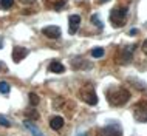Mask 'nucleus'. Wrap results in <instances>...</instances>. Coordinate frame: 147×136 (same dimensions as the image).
Instances as JSON below:
<instances>
[{
	"label": "nucleus",
	"mask_w": 147,
	"mask_h": 136,
	"mask_svg": "<svg viewBox=\"0 0 147 136\" xmlns=\"http://www.w3.org/2000/svg\"><path fill=\"white\" fill-rule=\"evenodd\" d=\"M107 101H109L110 105L113 107H122L124 104L129 102L130 99V91L124 88V87H110L109 90H107Z\"/></svg>",
	"instance_id": "f257e3e1"
},
{
	"label": "nucleus",
	"mask_w": 147,
	"mask_h": 136,
	"mask_svg": "<svg viewBox=\"0 0 147 136\" xmlns=\"http://www.w3.org/2000/svg\"><path fill=\"white\" fill-rule=\"evenodd\" d=\"M98 2H99V3H107L109 0H98Z\"/></svg>",
	"instance_id": "5701e85b"
},
{
	"label": "nucleus",
	"mask_w": 147,
	"mask_h": 136,
	"mask_svg": "<svg viewBox=\"0 0 147 136\" xmlns=\"http://www.w3.org/2000/svg\"><path fill=\"white\" fill-rule=\"evenodd\" d=\"M23 125H25L26 129H28V130H30V131H31V133H33L34 136H43V133H42L40 130H37V129H36V125H34V124L31 122V121H25V122H23Z\"/></svg>",
	"instance_id": "ddd939ff"
},
{
	"label": "nucleus",
	"mask_w": 147,
	"mask_h": 136,
	"mask_svg": "<svg viewBox=\"0 0 147 136\" xmlns=\"http://www.w3.org/2000/svg\"><path fill=\"white\" fill-rule=\"evenodd\" d=\"M67 0H45V5L48 8H54V9H61L63 8Z\"/></svg>",
	"instance_id": "f8f14e48"
},
{
	"label": "nucleus",
	"mask_w": 147,
	"mask_h": 136,
	"mask_svg": "<svg viewBox=\"0 0 147 136\" xmlns=\"http://www.w3.org/2000/svg\"><path fill=\"white\" fill-rule=\"evenodd\" d=\"M133 116L138 122H147V102H140L133 107Z\"/></svg>",
	"instance_id": "39448f33"
},
{
	"label": "nucleus",
	"mask_w": 147,
	"mask_h": 136,
	"mask_svg": "<svg viewBox=\"0 0 147 136\" xmlns=\"http://www.w3.org/2000/svg\"><path fill=\"white\" fill-rule=\"evenodd\" d=\"M14 5V0H0V9H9Z\"/></svg>",
	"instance_id": "4468645a"
},
{
	"label": "nucleus",
	"mask_w": 147,
	"mask_h": 136,
	"mask_svg": "<svg viewBox=\"0 0 147 136\" xmlns=\"http://www.w3.org/2000/svg\"><path fill=\"white\" fill-rule=\"evenodd\" d=\"M0 125H3V127H11V122L8 121L6 118H3V116H0Z\"/></svg>",
	"instance_id": "6ab92c4d"
},
{
	"label": "nucleus",
	"mask_w": 147,
	"mask_h": 136,
	"mask_svg": "<svg viewBox=\"0 0 147 136\" xmlns=\"http://www.w3.org/2000/svg\"><path fill=\"white\" fill-rule=\"evenodd\" d=\"M79 96H81V99L85 104H88V105H96V104H98L96 91H94L93 85H90V83H87V85L82 87L81 91H79Z\"/></svg>",
	"instance_id": "7ed1b4c3"
},
{
	"label": "nucleus",
	"mask_w": 147,
	"mask_h": 136,
	"mask_svg": "<svg viewBox=\"0 0 147 136\" xmlns=\"http://www.w3.org/2000/svg\"><path fill=\"white\" fill-rule=\"evenodd\" d=\"M22 2H25V3H33L34 0H22Z\"/></svg>",
	"instance_id": "4be33fe9"
},
{
	"label": "nucleus",
	"mask_w": 147,
	"mask_h": 136,
	"mask_svg": "<svg viewBox=\"0 0 147 136\" xmlns=\"http://www.w3.org/2000/svg\"><path fill=\"white\" fill-rule=\"evenodd\" d=\"M48 70L53 71V73H63V71H65V67H63L59 61H51V63L48 65Z\"/></svg>",
	"instance_id": "9d476101"
},
{
	"label": "nucleus",
	"mask_w": 147,
	"mask_h": 136,
	"mask_svg": "<svg viewBox=\"0 0 147 136\" xmlns=\"http://www.w3.org/2000/svg\"><path fill=\"white\" fill-rule=\"evenodd\" d=\"M30 104L33 107H36L39 104V96L36 94V93H30Z\"/></svg>",
	"instance_id": "f3484780"
},
{
	"label": "nucleus",
	"mask_w": 147,
	"mask_h": 136,
	"mask_svg": "<svg viewBox=\"0 0 147 136\" xmlns=\"http://www.w3.org/2000/svg\"><path fill=\"white\" fill-rule=\"evenodd\" d=\"M0 70H2V65H0Z\"/></svg>",
	"instance_id": "393cba45"
},
{
	"label": "nucleus",
	"mask_w": 147,
	"mask_h": 136,
	"mask_svg": "<svg viewBox=\"0 0 147 136\" xmlns=\"http://www.w3.org/2000/svg\"><path fill=\"white\" fill-rule=\"evenodd\" d=\"M26 56H28V50L26 48H23V46H14L13 48V61L16 63L22 62Z\"/></svg>",
	"instance_id": "6e6552de"
},
{
	"label": "nucleus",
	"mask_w": 147,
	"mask_h": 136,
	"mask_svg": "<svg viewBox=\"0 0 147 136\" xmlns=\"http://www.w3.org/2000/svg\"><path fill=\"white\" fill-rule=\"evenodd\" d=\"M91 22H93V23H94V25H96L98 28H101V30L104 28V25H102V22L98 19V15H91Z\"/></svg>",
	"instance_id": "a211bd4d"
},
{
	"label": "nucleus",
	"mask_w": 147,
	"mask_h": 136,
	"mask_svg": "<svg viewBox=\"0 0 147 136\" xmlns=\"http://www.w3.org/2000/svg\"><path fill=\"white\" fill-rule=\"evenodd\" d=\"M133 48H135V45H129V46L122 48L118 54V62L119 63H129L133 57Z\"/></svg>",
	"instance_id": "423d86ee"
},
{
	"label": "nucleus",
	"mask_w": 147,
	"mask_h": 136,
	"mask_svg": "<svg viewBox=\"0 0 147 136\" xmlns=\"http://www.w3.org/2000/svg\"><path fill=\"white\" fill-rule=\"evenodd\" d=\"M68 22H70L68 33H70V34H76V31L79 30V25H81V15H79V14H73V15H70Z\"/></svg>",
	"instance_id": "1a4fd4ad"
},
{
	"label": "nucleus",
	"mask_w": 147,
	"mask_h": 136,
	"mask_svg": "<svg viewBox=\"0 0 147 136\" xmlns=\"http://www.w3.org/2000/svg\"><path fill=\"white\" fill-rule=\"evenodd\" d=\"M91 56H93V57H102V56H104V48H93V50H91Z\"/></svg>",
	"instance_id": "dca6fc26"
},
{
	"label": "nucleus",
	"mask_w": 147,
	"mask_h": 136,
	"mask_svg": "<svg viewBox=\"0 0 147 136\" xmlns=\"http://www.w3.org/2000/svg\"><path fill=\"white\" fill-rule=\"evenodd\" d=\"M11 91V87L8 82H0V93L2 94H9Z\"/></svg>",
	"instance_id": "2eb2a0df"
},
{
	"label": "nucleus",
	"mask_w": 147,
	"mask_h": 136,
	"mask_svg": "<svg viewBox=\"0 0 147 136\" xmlns=\"http://www.w3.org/2000/svg\"><path fill=\"white\" fill-rule=\"evenodd\" d=\"M50 127L53 130H59L63 127V118H61V116H54V118H51L50 121Z\"/></svg>",
	"instance_id": "9b49d317"
},
{
	"label": "nucleus",
	"mask_w": 147,
	"mask_h": 136,
	"mask_svg": "<svg viewBox=\"0 0 147 136\" xmlns=\"http://www.w3.org/2000/svg\"><path fill=\"white\" fill-rule=\"evenodd\" d=\"M127 20V8L125 6H116L110 13V22L113 23L116 28L122 26Z\"/></svg>",
	"instance_id": "f03ea898"
},
{
	"label": "nucleus",
	"mask_w": 147,
	"mask_h": 136,
	"mask_svg": "<svg viewBox=\"0 0 147 136\" xmlns=\"http://www.w3.org/2000/svg\"><path fill=\"white\" fill-rule=\"evenodd\" d=\"M42 34L47 36L48 39H59L61 37V28L56 25H51V26H45L42 30Z\"/></svg>",
	"instance_id": "0eeeda50"
},
{
	"label": "nucleus",
	"mask_w": 147,
	"mask_h": 136,
	"mask_svg": "<svg viewBox=\"0 0 147 136\" xmlns=\"http://www.w3.org/2000/svg\"><path fill=\"white\" fill-rule=\"evenodd\" d=\"M99 136H122V129L118 122H110L99 130Z\"/></svg>",
	"instance_id": "20e7f679"
},
{
	"label": "nucleus",
	"mask_w": 147,
	"mask_h": 136,
	"mask_svg": "<svg viewBox=\"0 0 147 136\" xmlns=\"http://www.w3.org/2000/svg\"><path fill=\"white\" fill-rule=\"evenodd\" d=\"M26 114H28L31 119H37V118H39V114H37V113H34V110H30V111H26Z\"/></svg>",
	"instance_id": "aec40b11"
},
{
	"label": "nucleus",
	"mask_w": 147,
	"mask_h": 136,
	"mask_svg": "<svg viewBox=\"0 0 147 136\" xmlns=\"http://www.w3.org/2000/svg\"><path fill=\"white\" fill-rule=\"evenodd\" d=\"M2 46H3V40L0 39V48H2Z\"/></svg>",
	"instance_id": "b1692460"
},
{
	"label": "nucleus",
	"mask_w": 147,
	"mask_h": 136,
	"mask_svg": "<svg viewBox=\"0 0 147 136\" xmlns=\"http://www.w3.org/2000/svg\"><path fill=\"white\" fill-rule=\"evenodd\" d=\"M142 53L147 54V40H144V43H142Z\"/></svg>",
	"instance_id": "412c9836"
}]
</instances>
